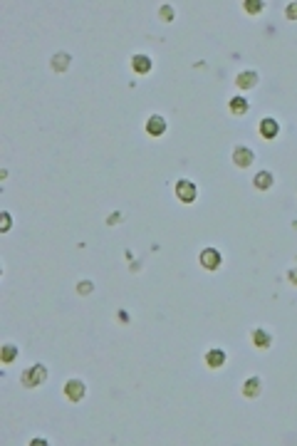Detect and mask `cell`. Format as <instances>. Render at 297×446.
<instances>
[{
	"label": "cell",
	"mask_w": 297,
	"mask_h": 446,
	"mask_svg": "<svg viewBox=\"0 0 297 446\" xmlns=\"http://www.w3.org/2000/svg\"><path fill=\"white\" fill-rule=\"evenodd\" d=\"M277 132H280V124L275 122V119H262L260 122V134L265 136V139H272V136H277Z\"/></svg>",
	"instance_id": "cell-7"
},
{
	"label": "cell",
	"mask_w": 297,
	"mask_h": 446,
	"mask_svg": "<svg viewBox=\"0 0 297 446\" xmlns=\"http://www.w3.org/2000/svg\"><path fill=\"white\" fill-rule=\"evenodd\" d=\"M146 132L151 134V136H161V134L166 132V122H164V117H159V114L148 117V122H146Z\"/></svg>",
	"instance_id": "cell-6"
},
{
	"label": "cell",
	"mask_w": 297,
	"mask_h": 446,
	"mask_svg": "<svg viewBox=\"0 0 297 446\" xmlns=\"http://www.w3.org/2000/svg\"><path fill=\"white\" fill-rule=\"evenodd\" d=\"M161 18H164V20H171V18H174V10H171V8L166 5V8L161 10Z\"/></svg>",
	"instance_id": "cell-20"
},
{
	"label": "cell",
	"mask_w": 297,
	"mask_h": 446,
	"mask_svg": "<svg viewBox=\"0 0 297 446\" xmlns=\"http://www.w3.org/2000/svg\"><path fill=\"white\" fill-rule=\"evenodd\" d=\"M65 394H67V399H70V401H79V399L84 397V382H79V379H70V382L65 384Z\"/></svg>",
	"instance_id": "cell-4"
},
{
	"label": "cell",
	"mask_w": 297,
	"mask_h": 446,
	"mask_svg": "<svg viewBox=\"0 0 297 446\" xmlns=\"http://www.w3.org/2000/svg\"><path fill=\"white\" fill-rule=\"evenodd\" d=\"M201 266H203L206 270H216V268L221 266V253H218L216 248H206V251L201 253Z\"/></svg>",
	"instance_id": "cell-3"
},
{
	"label": "cell",
	"mask_w": 297,
	"mask_h": 446,
	"mask_svg": "<svg viewBox=\"0 0 297 446\" xmlns=\"http://www.w3.org/2000/svg\"><path fill=\"white\" fill-rule=\"evenodd\" d=\"M290 280L297 285V268H292V270H290Z\"/></svg>",
	"instance_id": "cell-22"
},
{
	"label": "cell",
	"mask_w": 297,
	"mask_h": 446,
	"mask_svg": "<svg viewBox=\"0 0 297 446\" xmlns=\"http://www.w3.org/2000/svg\"><path fill=\"white\" fill-rule=\"evenodd\" d=\"M77 290H79V293H92V283H87V280H84L82 285H77Z\"/></svg>",
	"instance_id": "cell-21"
},
{
	"label": "cell",
	"mask_w": 297,
	"mask_h": 446,
	"mask_svg": "<svg viewBox=\"0 0 297 446\" xmlns=\"http://www.w3.org/2000/svg\"><path fill=\"white\" fill-rule=\"evenodd\" d=\"M176 196H179V201L191 203V201H196L198 188H196V183H191V181H179V183H176Z\"/></svg>",
	"instance_id": "cell-2"
},
{
	"label": "cell",
	"mask_w": 297,
	"mask_h": 446,
	"mask_svg": "<svg viewBox=\"0 0 297 446\" xmlns=\"http://www.w3.org/2000/svg\"><path fill=\"white\" fill-rule=\"evenodd\" d=\"M235 85H238L240 89H250V87L258 85V75H255V72H240V75L235 77Z\"/></svg>",
	"instance_id": "cell-8"
},
{
	"label": "cell",
	"mask_w": 297,
	"mask_h": 446,
	"mask_svg": "<svg viewBox=\"0 0 297 446\" xmlns=\"http://www.w3.org/2000/svg\"><path fill=\"white\" fill-rule=\"evenodd\" d=\"M243 394H245L248 399H255V397L260 394V379H258V377L245 379V384H243Z\"/></svg>",
	"instance_id": "cell-10"
},
{
	"label": "cell",
	"mask_w": 297,
	"mask_h": 446,
	"mask_svg": "<svg viewBox=\"0 0 297 446\" xmlns=\"http://www.w3.org/2000/svg\"><path fill=\"white\" fill-rule=\"evenodd\" d=\"M131 67H134L139 75H146L148 70H151V60H148L146 55H136V57L131 60Z\"/></svg>",
	"instance_id": "cell-11"
},
{
	"label": "cell",
	"mask_w": 297,
	"mask_h": 446,
	"mask_svg": "<svg viewBox=\"0 0 297 446\" xmlns=\"http://www.w3.org/2000/svg\"><path fill=\"white\" fill-rule=\"evenodd\" d=\"M253 183H255V188H260V191H265V188H270V186H272V174H267V171H262V174H258V176L253 178Z\"/></svg>",
	"instance_id": "cell-12"
},
{
	"label": "cell",
	"mask_w": 297,
	"mask_h": 446,
	"mask_svg": "<svg viewBox=\"0 0 297 446\" xmlns=\"http://www.w3.org/2000/svg\"><path fill=\"white\" fill-rule=\"evenodd\" d=\"M0 228H3V231L10 228V216H8V213H3V223H0Z\"/></svg>",
	"instance_id": "cell-19"
},
{
	"label": "cell",
	"mask_w": 297,
	"mask_h": 446,
	"mask_svg": "<svg viewBox=\"0 0 297 446\" xmlns=\"http://www.w3.org/2000/svg\"><path fill=\"white\" fill-rule=\"evenodd\" d=\"M47 379V369L42 367V364H35V367H30L25 374H23V384L25 387H37V384H42Z\"/></svg>",
	"instance_id": "cell-1"
},
{
	"label": "cell",
	"mask_w": 297,
	"mask_h": 446,
	"mask_svg": "<svg viewBox=\"0 0 297 446\" xmlns=\"http://www.w3.org/2000/svg\"><path fill=\"white\" fill-rule=\"evenodd\" d=\"M270 342H272V340H270L267 332H262V330H255V332H253V345H255V347L265 350V347H270Z\"/></svg>",
	"instance_id": "cell-13"
},
{
	"label": "cell",
	"mask_w": 297,
	"mask_h": 446,
	"mask_svg": "<svg viewBox=\"0 0 297 446\" xmlns=\"http://www.w3.org/2000/svg\"><path fill=\"white\" fill-rule=\"evenodd\" d=\"M230 112H233V114H245V112H248V102H245L243 97H233V99H230Z\"/></svg>",
	"instance_id": "cell-15"
},
{
	"label": "cell",
	"mask_w": 297,
	"mask_h": 446,
	"mask_svg": "<svg viewBox=\"0 0 297 446\" xmlns=\"http://www.w3.org/2000/svg\"><path fill=\"white\" fill-rule=\"evenodd\" d=\"M233 161H235V166L245 169V166H250V164L255 161V154H253L250 149H245V146H238V149L233 151Z\"/></svg>",
	"instance_id": "cell-5"
},
{
	"label": "cell",
	"mask_w": 297,
	"mask_h": 446,
	"mask_svg": "<svg viewBox=\"0 0 297 446\" xmlns=\"http://www.w3.org/2000/svg\"><path fill=\"white\" fill-rule=\"evenodd\" d=\"M287 18H290V20H297V3H290V5H287Z\"/></svg>",
	"instance_id": "cell-18"
},
{
	"label": "cell",
	"mask_w": 297,
	"mask_h": 446,
	"mask_svg": "<svg viewBox=\"0 0 297 446\" xmlns=\"http://www.w3.org/2000/svg\"><path fill=\"white\" fill-rule=\"evenodd\" d=\"M245 13H250V15H255V13H262V3L260 0H245Z\"/></svg>",
	"instance_id": "cell-17"
},
{
	"label": "cell",
	"mask_w": 297,
	"mask_h": 446,
	"mask_svg": "<svg viewBox=\"0 0 297 446\" xmlns=\"http://www.w3.org/2000/svg\"><path fill=\"white\" fill-rule=\"evenodd\" d=\"M67 65H70V55H55L52 57V70L55 72H65Z\"/></svg>",
	"instance_id": "cell-14"
},
{
	"label": "cell",
	"mask_w": 297,
	"mask_h": 446,
	"mask_svg": "<svg viewBox=\"0 0 297 446\" xmlns=\"http://www.w3.org/2000/svg\"><path fill=\"white\" fill-rule=\"evenodd\" d=\"M206 362H208L211 369H218V367L225 364V352H223V350H211V352L206 355Z\"/></svg>",
	"instance_id": "cell-9"
},
{
	"label": "cell",
	"mask_w": 297,
	"mask_h": 446,
	"mask_svg": "<svg viewBox=\"0 0 297 446\" xmlns=\"http://www.w3.org/2000/svg\"><path fill=\"white\" fill-rule=\"evenodd\" d=\"M15 357H18V347H15V345H5V347H3V362L10 364Z\"/></svg>",
	"instance_id": "cell-16"
}]
</instances>
